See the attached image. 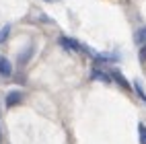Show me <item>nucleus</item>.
Instances as JSON below:
<instances>
[{"instance_id": "nucleus-10", "label": "nucleus", "mask_w": 146, "mask_h": 144, "mask_svg": "<svg viewBox=\"0 0 146 144\" xmlns=\"http://www.w3.org/2000/svg\"><path fill=\"white\" fill-rule=\"evenodd\" d=\"M138 136H140V144H146V123H138Z\"/></svg>"}, {"instance_id": "nucleus-3", "label": "nucleus", "mask_w": 146, "mask_h": 144, "mask_svg": "<svg viewBox=\"0 0 146 144\" xmlns=\"http://www.w3.org/2000/svg\"><path fill=\"white\" fill-rule=\"evenodd\" d=\"M13 74V64L8 58L0 56V76H4V78H8V76Z\"/></svg>"}, {"instance_id": "nucleus-12", "label": "nucleus", "mask_w": 146, "mask_h": 144, "mask_svg": "<svg viewBox=\"0 0 146 144\" xmlns=\"http://www.w3.org/2000/svg\"><path fill=\"white\" fill-rule=\"evenodd\" d=\"M45 2H56V0H45Z\"/></svg>"}, {"instance_id": "nucleus-9", "label": "nucleus", "mask_w": 146, "mask_h": 144, "mask_svg": "<svg viewBox=\"0 0 146 144\" xmlns=\"http://www.w3.org/2000/svg\"><path fill=\"white\" fill-rule=\"evenodd\" d=\"M8 35H11V25H4L2 29H0V43H6L8 41Z\"/></svg>"}, {"instance_id": "nucleus-5", "label": "nucleus", "mask_w": 146, "mask_h": 144, "mask_svg": "<svg viewBox=\"0 0 146 144\" xmlns=\"http://www.w3.org/2000/svg\"><path fill=\"white\" fill-rule=\"evenodd\" d=\"M109 76H111V80H115V82L121 86V89H128V91H130V82L121 76V72H119V70H111V72H109Z\"/></svg>"}, {"instance_id": "nucleus-6", "label": "nucleus", "mask_w": 146, "mask_h": 144, "mask_svg": "<svg viewBox=\"0 0 146 144\" xmlns=\"http://www.w3.org/2000/svg\"><path fill=\"white\" fill-rule=\"evenodd\" d=\"M91 78H93V80H101V82H109L111 76H107V72L101 70V68H93V70H91Z\"/></svg>"}, {"instance_id": "nucleus-11", "label": "nucleus", "mask_w": 146, "mask_h": 144, "mask_svg": "<svg viewBox=\"0 0 146 144\" xmlns=\"http://www.w3.org/2000/svg\"><path fill=\"white\" fill-rule=\"evenodd\" d=\"M140 62H146V43L140 45Z\"/></svg>"}, {"instance_id": "nucleus-8", "label": "nucleus", "mask_w": 146, "mask_h": 144, "mask_svg": "<svg viewBox=\"0 0 146 144\" xmlns=\"http://www.w3.org/2000/svg\"><path fill=\"white\" fill-rule=\"evenodd\" d=\"M134 91H136V95L146 103V91L142 89V84H140V80H134Z\"/></svg>"}, {"instance_id": "nucleus-1", "label": "nucleus", "mask_w": 146, "mask_h": 144, "mask_svg": "<svg viewBox=\"0 0 146 144\" xmlns=\"http://www.w3.org/2000/svg\"><path fill=\"white\" fill-rule=\"evenodd\" d=\"M60 45L62 47H68V50H72V52H82V54H89V45H84V43H80V41H76V39H72V37H66V35H60Z\"/></svg>"}, {"instance_id": "nucleus-2", "label": "nucleus", "mask_w": 146, "mask_h": 144, "mask_svg": "<svg viewBox=\"0 0 146 144\" xmlns=\"http://www.w3.org/2000/svg\"><path fill=\"white\" fill-rule=\"evenodd\" d=\"M23 101H25V93L23 91H19V89L8 91V95H6V107H17V105H21Z\"/></svg>"}, {"instance_id": "nucleus-7", "label": "nucleus", "mask_w": 146, "mask_h": 144, "mask_svg": "<svg viewBox=\"0 0 146 144\" xmlns=\"http://www.w3.org/2000/svg\"><path fill=\"white\" fill-rule=\"evenodd\" d=\"M134 41L138 43V45H144L146 43V27H140L138 31L134 33Z\"/></svg>"}, {"instance_id": "nucleus-4", "label": "nucleus", "mask_w": 146, "mask_h": 144, "mask_svg": "<svg viewBox=\"0 0 146 144\" xmlns=\"http://www.w3.org/2000/svg\"><path fill=\"white\" fill-rule=\"evenodd\" d=\"M33 52H35V45H31V43H29V45L25 47V50H23L21 54H19V64H21V66H25L29 60H31Z\"/></svg>"}]
</instances>
